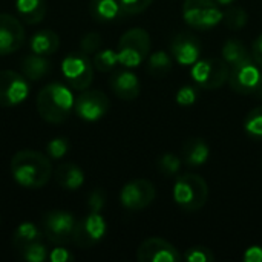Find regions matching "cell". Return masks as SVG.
<instances>
[{
	"instance_id": "cell-1",
	"label": "cell",
	"mask_w": 262,
	"mask_h": 262,
	"mask_svg": "<svg viewBox=\"0 0 262 262\" xmlns=\"http://www.w3.org/2000/svg\"><path fill=\"white\" fill-rule=\"evenodd\" d=\"M11 173L14 180L26 189H41L52 175L49 158L32 149L18 150L11 160Z\"/></svg>"
},
{
	"instance_id": "cell-2",
	"label": "cell",
	"mask_w": 262,
	"mask_h": 262,
	"mask_svg": "<svg viewBox=\"0 0 262 262\" xmlns=\"http://www.w3.org/2000/svg\"><path fill=\"white\" fill-rule=\"evenodd\" d=\"M75 98L69 86L52 81L46 84L37 95V111L38 115L52 124H60L66 121L74 109Z\"/></svg>"
},
{
	"instance_id": "cell-3",
	"label": "cell",
	"mask_w": 262,
	"mask_h": 262,
	"mask_svg": "<svg viewBox=\"0 0 262 262\" xmlns=\"http://www.w3.org/2000/svg\"><path fill=\"white\" fill-rule=\"evenodd\" d=\"M173 201L184 212H196L203 209L209 198V186L206 180L195 173H186L177 178L173 184Z\"/></svg>"
},
{
	"instance_id": "cell-4",
	"label": "cell",
	"mask_w": 262,
	"mask_h": 262,
	"mask_svg": "<svg viewBox=\"0 0 262 262\" xmlns=\"http://www.w3.org/2000/svg\"><path fill=\"white\" fill-rule=\"evenodd\" d=\"M152 48V40L150 35L146 29L143 28H132L126 31L117 45V54H118V61L124 68H137L140 66L144 60H147Z\"/></svg>"
},
{
	"instance_id": "cell-5",
	"label": "cell",
	"mask_w": 262,
	"mask_h": 262,
	"mask_svg": "<svg viewBox=\"0 0 262 262\" xmlns=\"http://www.w3.org/2000/svg\"><path fill=\"white\" fill-rule=\"evenodd\" d=\"M183 18L190 28L207 31L223 21L224 11L215 0H184Z\"/></svg>"
},
{
	"instance_id": "cell-6",
	"label": "cell",
	"mask_w": 262,
	"mask_h": 262,
	"mask_svg": "<svg viewBox=\"0 0 262 262\" xmlns=\"http://www.w3.org/2000/svg\"><path fill=\"white\" fill-rule=\"evenodd\" d=\"M229 64L223 58H201L192 64L190 77L201 89H220L229 81Z\"/></svg>"
},
{
	"instance_id": "cell-7",
	"label": "cell",
	"mask_w": 262,
	"mask_h": 262,
	"mask_svg": "<svg viewBox=\"0 0 262 262\" xmlns=\"http://www.w3.org/2000/svg\"><path fill=\"white\" fill-rule=\"evenodd\" d=\"M94 63L84 52H71L61 61V74L68 86L84 91L94 80Z\"/></svg>"
},
{
	"instance_id": "cell-8",
	"label": "cell",
	"mask_w": 262,
	"mask_h": 262,
	"mask_svg": "<svg viewBox=\"0 0 262 262\" xmlns=\"http://www.w3.org/2000/svg\"><path fill=\"white\" fill-rule=\"evenodd\" d=\"M230 88L243 95H256L262 84V66L253 57L230 66Z\"/></svg>"
},
{
	"instance_id": "cell-9",
	"label": "cell",
	"mask_w": 262,
	"mask_h": 262,
	"mask_svg": "<svg viewBox=\"0 0 262 262\" xmlns=\"http://www.w3.org/2000/svg\"><path fill=\"white\" fill-rule=\"evenodd\" d=\"M75 218L66 210H49L41 218L43 235L52 244H68L72 243Z\"/></svg>"
},
{
	"instance_id": "cell-10",
	"label": "cell",
	"mask_w": 262,
	"mask_h": 262,
	"mask_svg": "<svg viewBox=\"0 0 262 262\" xmlns=\"http://www.w3.org/2000/svg\"><path fill=\"white\" fill-rule=\"evenodd\" d=\"M157 196V189L152 181L146 178L132 180L121 189L120 201L127 210H141L149 207Z\"/></svg>"
},
{
	"instance_id": "cell-11",
	"label": "cell",
	"mask_w": 262,
	"mask_h": 262,
	"mask_svg": "<svg viewBox=\"0 0 262 262\" xmlns=\"http://www.w3.org/2000/svg\"><path fill=\"white\" fill-rule=\"evenodd\" d=\"M29 84L23 74L11 69L0 71V106L14 107L26 100Z\"/></svg>"
},
{
	"instance_id": "cell-12",
	"label": "cell",
	"mask_w": 262,
	"mask_h": 262,
	"mask_svg": "<svg viewBox=\"0 0 262 262\" xmlns=\"http://www.w3.org/2000/svg\"><path fill=\"white\" fill-rule=\"evenodd\" d=\"M111 107L109 98L104 92L98 89H84L74 104L75 114L84 121H98L101 120Z\"/></svg>"
},
{
	"instance_id": "cell-13",
	"label": "cell",
	"mask_w": 262,
	"mask_h": 262,
	"mask_svg": "<svg viewBox=\"0 0 262 262\" xmlns=\"http://www.w3.org/2000/svg\"><path fill=\"white\" fill-rule=\"evenodd\" d=\"M107 226L104 218L100 213L91 212L86 218L77 221L74 229L72 243L80 249H89L100 243L106 235Z\"/></svg>"
},
{
	"instance_id": "cell-14",
	"label": "cell",
	"mask_w": 262,
	"mask_h": 262,
	"mask_svg": "<svg viewBox=\"0 0 262 262\" xmlns=\"http://www.w3.org/2000/svg\"><path fill=\"white\" fill-rule=\"evenodd\" d=\"M137 261L140 262H180L183 256L178 249L169 241L154 236L143 241L137 250Z\"/></svg>"
},
{
	"instance_id": "cell-15",
	"label": "cell",
	"mask_w": 262,
	"mask_h": 262,
	"mask_svg": "<svg viewBox=\"0 0 262 262\" xmlns=\"http://www.w3.org/2000/svg\"><path fill=\"white\" fill-rule=\"evenodd\" d=\"M25 29L21 21L6 12H0V57L9 55L21 48Z\"/></svg>"
},
{
	"instance_id": "cell-16",
	"label": "cell",
	"mask_w": 262,
	"mask_h": 262,
	"mask_svg": "<svg viewBox=\"0 0 262 262\" xmlns=\"http://www.w3.org/2000/svg\"><path fill=\"white\" fill-rule=\"evenodd\" d=\"M170 52L172 57L183 66H192L195 64L203 52V46L200 38L189 32V31H183L178 32L172 43H170Z\"/></svg>"
},
{
	"instance_id": "cell-17",
	"label": "cell",
	"mask_w": 262,
	"mask_h": 262,
	"mask_svg": "<svg viewBox=\"0 0 262 262\" xmlns=\"http://www.w3.org/2000/svg\"><path fill=\"white\" fill-rule=\"evenodd\" d=\"M109 86L118 98L126 100V101L135 100L141 91L138 77L129 69L115 71L112 74V77L109 78Z\"/></svg>"
},
{
	"instance_id": "cell-18",
	"label": "cell",
	"mask_w": 262,
	"mask_h": 262,
	"mask_svg": "<svg viewBox=\"0 0 262 262\" xmlns=\"http://www.w3.org/2000/svg\"><path fill=\"white\" fill-rule=\"evenodd\" d=\"M210 157V147L204 138L195 137L189 138L183 146V158L184 163L190 167H200L207 163Z\"/></svg>"
},
{
	"instance_id": "cell-19",
	"label": "cell",
	"mask_w": 262,
	"mask_h": 262,
	"mask_svg": "<svg viewBox=\"0 0 262 262\" xmlns=\"http://www.w3.org/2000/svg\"><path fill=\"white\" fill-rule=\"evenodd\" d=\"M21 72L23 75L28 78V80H32V81H38L41 78H45L51 69H52V64L51 61L46 58V55H40V54H35V52H31V54H26L21 60Z\"/></svg>"
},
{
	"instance_id": "cell-20",
	"label": "cell",
	"mask_w": 262,
	"mask_h": 262,
	"mask_svg": "<svg viewBox=\"0 0 262 262\" xmlns=\"http://www.w3.org/2000/svg\"><path fill=\"white\" fill-rule=\"evenodd\" d=\"M55 181L64 190H78L84 184V172L74 163H63L55 169Z\"/></svg>"
},
{
	"instance_id": "cell-21",
	"label": "cell",
	"mask_w": 262,
	"mask_h": 262,
	"mask_svg": "<svg viewBox=\"0 0 262 262\" xmlns=\"http://www.w3.org/2000/svg\"><path fill=\"white\" fill-rule=\"evenodd\" d=\"M29 48L35 54L46 55V57L52 55L60 48V37L52 29H40L31 37Z\"/></svg>"
},
{
	"instance_id": "cell-22",
	"label": "cell",
	"mask_w": 262,
	"mask_h": 262,
	"mask_svg": "<svg viewBox=\"0 0 262 262\" xmlns=\"http://www.w3.org/2000/svg\"><path fill=\"white\" fill-rule=\"evenodd\" d=\"M89 12L97 21H114L120 15H123V9L118 0H91Z\"/></svg>"
},
{
	"instance_id": "cell-23",
	"label": "cell",
	"mask_w": 262,
	"mask_h": 262,
	"mask_svg": "<svg viewBox=\"0 0 262 262\" xmlns=\"http://www.w3.org/2000/svg\"><path fill=\"white\" fill-rule=\"evenodd\" d=\"M15 8L21 20L28 25L40 23L48 11V5L45 0H17Z\"/></svg>"
},
{
	"instance_id": "cell-24",
	"label": "cell",
	"mask_w": 262,
	"mask_h": 262,
	"mask_svg": "<svg viewBox=\"0 0 262 262\" xmlns=\"http://www.w3.org/2000/svg\"><path fill=\"white\" fill-rule=\"evenodd\" d=\"M221 54H223V60L229 66H233V64L241 63V61H244V60L252 57V54L249 52L246 45L241 40H236V38L227 40L223 45V48H221Z\"/></svg>"
},
{
	"instance_id": "cell-25",
	"label": "cell",
	"mask_w": 262,
	"mask_h": 262,
	"mask_svg": "<svg viewBox=\"0 0 262 262\" xmlns=\"http://www.w3.org/2000/svg\"><path fill=\"white\" fill-rule=\"evenodd\" d=\"M172 57L164 51H155L147 57V72L155 78H163L172 69Z\"/></svg>"
},
{
	"instance_id": "cell-26",
	"label": "cell",
	"mask_w": 262,
	"mask_h": 262,
	"mask_svg": "<svg viewBox=\"0 0 262 262\" xmlns=\"http://www.w3.org/2000/svg\"><path fill=\"white\" fill-rule=\"evenodd\" d=\"M43 239V233L38 230V227L32 223H21L12 236V246L15 249H20L26 244H31L34 241H40Z\"/></svg>"
},
{
	"instance_id": "cell-27",
	"label": "cell",
	"mask_w": 262,
	"mask_h": 262,
	"mask_svg": "<svg viewBox=\"0 0 262 262\" xmlns=\"http://www.w3.org/2000/svg\"><path fill=\"white\" fill-rule=\"evenodd\" d=\"M17 252L23 261L28 262H45L49 258V252H48L46 246L41 243V239L26 244V246L17 249Z\"/></svg>"
},
{
	"instance_id": "cell-28",
	"label": "cell",
	"mask_w": 262,
	"mask_h": 262,
	"mask_svg": "<svg viewBox=\"0 0 262 262\" xmlns=\"http://www.w3.org/2000/svg\"><path fill=\"white\" fill-rule=\"evenodd\" d=\"M247 20H249V15H247L246 9L241 6H236V5L227 6V9L224 12V18H223L226 26L232 31L243 29L247 25Z\"/></svg>"
},
{
	"instance_id": "cell-29",
	"label": "cell",
	"mask_w": 262,
	"mask_h": 262,
	"mask_svg": "<svg viewBox=\"0 0 262 262\" xmlns=\"http://www.w3.org/2000/svg\"><path fill=\"white\" fill-rule=\"evenodd\" d=\"M94 68L100 72H109L112 71L120 61H118V54L114 49H100L94 54L92 58Z\"/></svg>"
},
{
	"instance_id": "cell-30",
	"label": "cell",
	"mask_w": 262,
	"mask_h": 262,
	"mask_svg": "<svg viewBox=\"0 0 262 262\" xmlns=\"http://www.w3.org/2000/svg\"><path fill=\"white\" fill-rule=\"evenodd\" d=\"M244 130L250 138H262V106L250 111L244 120Z\"/></svg>"
},
{
	"instance_id": "cell-31",
	"label": "cell",
	"mask_w": 262,
	"mask_h": 262,
	"mask_svg": "<svg viewBox=\"0 0 262 262\" xmlns=\"http://www.w3.org/2000/svg\"><path fill=\"white\" fill-rule=\"evenodd\" d=\"M157 167L161 173L164 175H177L181 169V160L173 155V154H164L160 157V160L157 161Z\"/></svg>"
},
{
	"instance_id": "cell-32",
	"label": "cell",
	"mask_w": 262,
	"mask_h": 262,
	"mask_svg": "<svg viewBox=\"0 0 262 262\" xmlns=\"http://www.w3.org/2000/svg\"><path fill=\"white\" fill-rule=\"evenodd\" d=\"M183 259L187 262H213L215 261V253L204 246H195L186 250Z\"/></svg>"
},
{
	"instance_id": "cell-33",
	"label": "cell",
	"mask_w": 262,
	"mask_h": 262,
	"mask_svg": "<svg viewBox=\"0 0 262 262\" xmlns=\"http://www.w3.org/2000/svg\"><path fill=\"white\" fill-rule=\"evenodd\" d=\"M68 150H69V141L64 137H55L46 144V152L54 160L63 158Z\"/></svg>"
},
{
	"instance_id": "cell-34",
	"label": "cell",
	"mask_w": 262,
	"mask_h": 262,
	"mask_svg": "<svg viewBox=\"0 0 262 262\" xmlns=\"http://www.w3.org/2000/svg\"><path fill=\"white\" fill-rule=\"evenodd\" d=\"M101 43H103V38L98 32H88L80 41V51L88 55L95 54L97 51H100Z\"/></svg>"
},
{
	"instance_id": "cell-35",
	"label": "cell",
	"mask_w": 262,
	"mask_h": 262,
	"mask_svg": "<svg viewBox=\"0 0 262 262\" xmlns=\"http://www.w3.org/2000/svg\"><path fill=\"white\" fill-rule=\"evenodd\" d=\"M175 100H177V103H178L180 106H184V107L192 106V104H195V101L198 100V91H196V88H193V86H183V88L177 92Z\"/></svg>"
},
{
	"instance_id": "cell-36",
	"label": "cell",
	"mask_w": 262,
	"mask_h": 262,
	"mask_svg": "<svg viewBox=\"0 0 262 262\" xmlns=\"http://www.w3.org/2000/svg\"><path fill=\"white\" fill-rule=\"evenodd\" d=\"M120 2V6L123 9L124 14H140L143 11H146L154 0H118Z\"/></svg>"
},
{
	"instance_id": "cell-37",
	"label": "cell",
	"mask_w": 262,
	"mask_h": 262,
	"mask_svg": "<svg viewBox=\"0 0 262 262\" xmlns=\"http://www.w3.org/2000/svg\"><path fill=\"white\" fill-rule=\"evenodd\" d=\"M106 204V195L101 189H95L91 195H89V200H88V206H89V210L94 212V213H100L101 209L104 207Z\"/></svg>"
},
{
	"instance_id": "cell-38",
	"label": "cell",
	"mask_w": 262,
	"mask_h": 262,
	"mask_svg": "<svg viewBox=\"0 0 262 262\" xmlns=\"http://www.w3.org/2000/svg\"><path fill=\"white\" fill-rule=\"evenodd\" d=\"M48 259L52 262H68V261H72V259H74V256H72L66 249H60V247H57V249H54V250L49 253V258H48Z\"/></svg>"
},
{
	"instance_id": "cell-39",
	"label": "cell",
	"mask_w": 262,
	"mask_h": 262,
	"mask_svg": "<svg viewBox=\"0 0 262 262\" xmlns=\"http://www.w3.org/2000/svg\"><path fill=\"white\" fill-rule=\"evenodd\" d=\"M244 261L246 262H262V247L261 246H253L249 247L244 253Z\"/></svg>"
},
{
	"instance_id": "cell-40",
	"label": "cell",
	"mask_w": 262,
	"mask_h": 262,
	"mask_svg": "<svg viewBox=\"0 0 262 262\" xmlns=\"http://www.w3.org/2000/svg\"><path fill=\"white\" fill-rule=\"evenodd\" d=\"M252 57L255 58V61L262 66V34L258 35L252 45Z\"/></svg>"
},
{
	"instance_id": "cell-41",
	"label": "cell",
	"mask_w": 262,
	"mask_h": 262,
	"mask_svg": "<svg viewBox=\"0 0 262 262\" xmlns=\"http://www.w3.org/2000/svg\"><path fill=\"white\" fill-rule=\"evenodd\" d=\"M220 6H230V5H235L236 0H215Z\"/></svg>"
},
{
	"instance_id": "cell-42",
	"label": "cell",
	"mask_w": 262,
	"mask_h": 262,
	"mask_svg": "<svg viewBox=\"0 0 262 262\" xmlns=\"http://www.w3.org/2000/svg\"><path fill=\"white\" fill-rule=\"evenodd\" d=\"M256 97L262 98V84H261V88H259V91H258V94H256Z\"/></svg>"
}]
</instances>
